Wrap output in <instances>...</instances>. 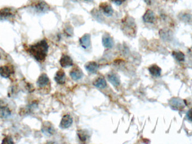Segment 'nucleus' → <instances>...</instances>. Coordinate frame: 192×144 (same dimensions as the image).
Instances as JSON below:
<instances>
[{"mask_svg": "<svg viewBox=\"0 0 192 144\" xmlns=\"http://www.w3.org/2000/svg\"><path fill=\"white\" fill-rule=\"evenodd\" d=\"M29 53L38 62H42L46 59L49 51V45L46 40H43L30 46Z\"/></svg>", "mask_w": 192, "mask_h": 144, "instance_id": "1", "label": "nucleus"}, {"mask_svg": "<svg viewBox=\"0 0 192 144\" xmlns=\"http://www.w3.org/2000/svg\"><path fill=\"white\" fill-rule=\"evenodd\" d=\"M16 15L15 10L10 8H4L0 10V19L8 21L14 18Z\"/></svg>", "mask_w": 192, "mask_h": 144, "instance_id": "2", "label": "nucleus"}, {"mask_svg": "<svg viewBox=\"0 0 192 144\" xmlns=\"http://www.w3.org/2000/svg\"><path fill=\"white\" fill-rule=\"evenodd\" d=\"M169 104L171 108L174 110H181L184 109L185 106L184 101L177 97L171 99L170 100Z\"/></svg>", "mask_w": 192, "mask_h": 144, "instance_id": "3", "label": "nucleus"}, {"mask_svg": "<svg viewBox=\"0 0 192 144\" xmlns=\"http://www.w3.org/2000/svg\"><path fill=\"white\" fill-rule=\"evenodd\" d=\"M42 132L46 136H51L55 133V130L52 124L49 122H46L42 125Z\"/></svg>", "mask_w": 192, "mask_h": 144, "instance_id": "4", "label": "nucleus"}, {"mask_svg": "<svg viewBox=\"0 0 192 144\" xmlns=\"http://www.w3.org/2000/svg\"><path fill=\"white\" fill-rule=\"evenodd\" d=\"M72 122H73L72 118L70 115L69 114L65 115L61 121V122L60 124V127H61L63 129L68 128L71 126Z\"/></svg>", "mask_w": 192, "mask_h": 144, "instance_id": "5", "label": "nucleus"}, {"mask_svg": "<svg viewBox=\"0 0 192 144\" xmlns=\"http://www.w3.org/2000/svg\"><path fill=\"white\" fill-rule=\"evenodd\" d=\"M100 8L106 16L110 17L113 15L114 10L113 7L108 3L103 2L100 4Z\"/></svg>", "mask_w": 192, "mask_h": 144, "instance_id": "6", "label": "nucleus"}, {"mask_svg": "<svg viewBox=\"0 0 192 144\" xmlns=\"http://www.w3.org/2000/svg\"><path fill=\"white\" fill-rule=\"evenodd\" d=\"M14 73V69L10 66H2L0 67V76L3 78H7Z\"/></svg>", "mask_w": 192, "mask_h": 144, "instance_id": "7", "label": "nucleus"}, {"mask_svg": "<svg viewBox=\"0 0 192 144\" xmlns=\"http://www.w3.org/2000/svg\"><path fill=\"white\" fill-rule=\"evenodd\" d=\"M60 64L62 67L68 68L73 65V61L69 56L64 55L60 60Z\"/></svg>", "mask_w": 192, "mask_h": 144, "instance_id": "8", "label": "nucleus"}, {"mask_svg": "<svg viewBox=\"0 0 192 144\" xmlns=\"http://www.w3.org/2000/svg\"><path fill=\"white\" fill-rule=\"evenodd\" d=\"M98 64L95 62H88L85 65L86 70L91 74L96 73L98 69Z\"/></svg>", "mask_w": 192, "mask_h": 144, "instance_id": "9", "label": "nucleus"}, {"mask_svg": "<svg viewBox=\"0 0 192 144\" xmlns=\"http://www.w3.org/2000/svg\"><path fill=\"white\" fill-rule=\"evenodd\" d=\"M70 74L71 76V78L74 81H77L80 79L83 76V73L82 69L78 67H77L72 69Z\"/></svg>", "mask_w": 192, "mask_h": 144, "instance_id": "10", "label": "nucleus"}, {"mask_svg": "<svg viewBox=\"0 0 192 144\" xmlns=\"http://www.w3.org/2000/svg\"><path fill=\"white\" fill-rule=\"evenodd\" d=\"M49 82H50V79H49L48 76L46 74L43 73L39 76V77L38 78L37 82V84L38 86V87L42 88L44 86H47Z\"/></svg>", "mask_w": 192, "mask_h": 144, "instance_id": "11", "label": "nucleus"}, {"mask_svg": "<svg viewBox=\"0 0 192 144\" xmlns=\"http://www.w3.org/2000/svg\"><path fill=\"white\" fill-rule=\"evenodd\" d=\"M102 44L106 48H112L114 46V41L111 36L108 34H105L102 38Z\"/></svg>", "mask_w": 192, "mask_h": 144, "instance_id": "12", "label": "nucleus"}, {"mask_svg": "<svg viewBox=\"0 0 192 144\" xmlns=\"http://www.w3.org/2000/svg\"><path fill=\"white\" fill-rule=\"evenodd\" d=\"M80 44L84 49L88 48L91 45V36L89 34L84 35L80 39Z\"/></svg>", "mask_w": 192, "mask_h": 144, "instance_id": "13", "label": "nucleus"}, {"mask_svg": "<svg viewBox=\"0 0 192 144\" xmlns=\"http://www.w3.org/2000/svg\"><path fill=\"white\" fill-rule=\"evenodd\" d=\"M143 21L146 23H153L155 19V16L154 13L150 10H148L143 17Z\"/></svg>", "mask_w": 192, "mask_h": 144, "instance_id": "14", "label": "nucleus"}, {"mask_svg": "<svg viewBox=\"0 0 192 144\" xmlns=\"http://www.w3.org/2000/svg\"><path fill=\"white\" fill-rule=\"evenodd\" d=\"M65 73L64 70L61 69L59 70L55 77V80L56 82L60 84H63L65 82Z\"/></svg>", "mask_w": 192, "mask_h": 144, "instance_id": "15", "label": "nucleus"}, {"mask_svg": "<svg viewBox=\"0 0 192 144\" xmlns=\"http://www.w3.org/2000/svg\"><path fill=\"white\" fill-rule=\"evenodd\" d=\"M148 70L152 76L156 77H158L161 76V71H162L161 69L156 64L152 65L151 67H149Z\"/></svg>", "mask_w": 192, "mask_h": 144, "instance_id": "16", "label": "nucleus"}, {"mask_svg": "<svg viewBox=\"0 0 192 144\" xmlns=\"http://www.w3.org/2000/svg\"><path fill=\"white\" fill-rule=\"evenodd\" d=\"M93 85L99 89H104L106 87L107 83L106 80L103 78L100 77L96 79L93 82Z\"/></svg>", "mask_w": 192, "mask_h": 144, "instance_id": "17", "label": "nucleus"}, {"mask_svg": "<svg viewBox=\"0 0 192 144\" xmlns=\"http://www.w3.org/2000/svg\"><path fill=\"white\" fill-rule=\"evenodd\" d=\"M108 79L109 81L114 86H116V87L118 86L120 83L119 77L116 74H114V73L110 74L108 76Z\"/></svg>", "mask_w": 192, "mask_h": 144, "instance_id": "18", "label": "nucleus"}, {"mask_svg": "<svg viewBox=\"0 0 192 144\" xmlns=\"http://www.w3.org/2000/svg\"><path fill=\"white\" fill-rule=\"evenodd\" d=\"M11 116V111L9 108L5 106H0V118H7Z\"/></svg>", "mask_w": 192, "mask_h": 144, "instance_id": "19", "label": "nucleus"}, {"mask_svg": "<svg viewBox=\"0 0 192 144\" xmlns=\"http://www.w3.org/2000/svg\"><path fill=\"white\" fill-rule=\"evenodd\" d=\"M172 55L178 62H183L185 60V55L181 51H173Z\"/></svg>", "mask_w": 192, "mask_h": 144, "instance_id": "20", "label": "nucleus"}, {"mask_svg": "<svg viewBox=\"0 0 192 144\" xmlns=\"http://www.w3.org/2000/svg\"><path fill=\"white\" fill-rule=\"evenodd\" d=\"M78 136L79 139L82 141H85L87 140L88 137V135L87 134V132L84 130H79L78 132Z\"/></svg>", "mask_w": 192, "mask_h": 144, "instance_id": "21", "label": "nucleus"}, {"mask_svg": "<svg viewBox=\"0 0 192 144\" xmlns=\"http://www.w3.org/2000/svg\"><path fill=\"white\" fill-rule=\"evenodd\" d=\"M35 8L37 10H38L40 12H43L48 9V6L47 4H46L43 2H41L39 4H37L35 6Z\"/></svg>", "mask_w": 192, "mask_h": 144, "instance_id": "22", "label": "nucleus"}, {"mask_svg": "<svg viewBox=\"0 0 192 144\" xmlns=\"http://www.w3.org/2000/svg\"><path fill=\"white\" fill-rule=\"evenodd\" d=\"M2 144H14L13 138L10 136H6L5 137L2 142Z\"/></svg>", "mask_w": 192, "mask_h": 144, "instance_id": "23", "label": "nucleus"}, {"mask_svg": "<svg viewBox=\"0 0 192 144\" xmlns=\"http://www.w3.org/2000/svg\"><path fill=\"white\" fill-rule=\"evenodd\" d=\"M186 117L189 121L192 122V109L188 111L186 113Z\"/></svg>", "mask_w": 192, "mask_h": 144, "instance_id": "24", "label": "nucleus"}, {"mask_svg": "<svg viewBox=\"0 0 192 144\" xmlns=\"http://www.w3.org/2000/svg\"><path fill=\"white\" fill-rule=\"evenodd\" d=\"M114 3L117 5H120L124 2H125L126 0H111Z\"/></svg>", "mask_w": 192, "mask_h": 144, "instance_id": "25", "label": "nucleus"}, {"mask_svg": "<svg viewBox=\"0 0 192 144\" xmlns=\"http://www.w3.org/2000/svg\"><path fill=\"white\" fill-rule=\"evenodd\" d=\"M189 54L192 56V47L191 48L189 49Z\"/></svg>", "mask_w": 192, "mask_h": 144, "instance_id": "26", "label": "nucleus"}, {"mask_svg": "<svg viewBox=\"0 0 192 144\" xmlns=\"http://www.w3.org/2000/svg\"><path fill=\"white\" fill-rule=\"evenodd\" d=\"M85 1H91L92 0H85Z\"/></svg>", "mask_w": 192, "mask_h": 144, "instance_id": "27", "label": "nucleus"}, {"mask_svg": "<svg viewBox=\"0 0 192 144\" xmlns=\"http://www.w3.org/2000/svg\"><path fill=\"white\" fill-rule=\"evenodd\" d=\"M1 55L0 54V59H1Z\"/></svg>", "mask_w": 192, "mask_h": 144, "instance_id": "28", "label": "nucleus"}]
</instances>
